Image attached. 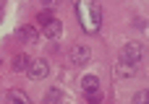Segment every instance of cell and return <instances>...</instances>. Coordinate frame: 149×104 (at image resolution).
<instances>
[{
    "mask_svg": "<svg viewBox=\"0 0 149 104\" xmlns=\"http://www.w3.org/2000/svg\"><path fill=\"white\" fill-rule=\"evenodd\" d=\"M16 39H21V42H26V44H37V42H39V34H37V29H31V26H21V29L16 31Z\"/></svg>",
    "mask_w": 149,
    "mask_h": 104,
    "instance_id": "cell-4",
    "label": "cell"
},
{
    "mask_svg": "<svg viewBox=\"0 0 149 104\" xmlns=\"http://www.w3.org/2000/svg\"><path fill=\"white\" fill-rule=\"evenodd\" d=\"M144 102H149V91H139L134 96V104H144Z\"/></svg>",
    "mask_w": 149,
    "mask_h": 104,
    "instance_id": "cell-11",
    "label": "cell"
},
{
    "mask_svg": "<svg viewBox=\"0 0 149 104\" xmlns=\"http://www.w3.org/2000/svg\"><path fill=\"white\" fill-rule=\"evenodd\" d=\"M42 31H45V37L55 39V37H60V31H63V23H60L58 18H52V21H47V23L42 26Z\"/></svg>",
    "mask_w": 149,
    "mask_h": 104,
    "instance_id": "cell-5",
    "label": "cell"
},
{
    "mask_svg": "<svg viewBox=\"0 0 149 104\" xmlns=\"http://www.w3.org/2000/svg\"><path fill=\"white\" fill-rule=\"evenodd\" d=\"M141 57H144V47H141L139 42H128V44L120 50V63L136 65V63H141Z\"/></svg>",
    "mask_w": 149,
    "mask_h": 104,
    "instance_id": "cell-1",
    "label": "cell"
},
{
    "mask_svg": "<svg viewBox=\"0 0 149 104\" xmlns=\"http://www.w3.org/2000/svg\"><path fill=\"white\" fill-rule=\"evenodd\" d=\"M8 102H21V104H26L29 102V96L24 94V91H8V96H5Z\"/></svg>",
    "mask_w": 149,
    "mask_h": 104,
    "instance_id": "cell-9",
    "label": "cell"
},
{
    "mask_svg": "<svg viewBox=\"0 0 149 104\" xmlns=\"http://www.w3.org/2000/svg\"><path fill=\"white\" fill-rule=\"evenodd\" d=\"M29 65H31V60H29L26 55H16V57H13V70H16V73L29 70Z\"/></svg>",
    "mask_w": 149,
    "mask_h": 104,
    "instance_id": "cell-7",
    "label": "cell"
},
{
    "mask_svg": "<svg viewBox=\"0 0 149 104\" xmlns=\"http://www.w3.org/2000/svg\"><path fill=\"white\" fill-rule=\"evenodd\" d=\"M37 21H39V26H45L47 21H52V13H50V10H42V13L37 16Z\"/></svg>",
    "mask_w": 149,
    "mask_h": 104,
    "instance_id": "cell-10",
    "label": "cell"
},
{
    "mask_svg": "<svg viewBox=\"0 0 149 104\" xmlns=\"http://www.w3.org/2000/svg\"><path fill=\"white\" fill-rule=\"evenodd\" d=\"M29 78H34V81H39V78H45L47 73H50V65H47V60L45 57H39V60H31V65H29Z\"/></svg>",
    "mask_w": 149,
    "mask_h": 104,
    "instance_id": "cell-3",
    "label": "cell"
},
{
    "mask_svg": "<svg viewBox=\"0 0 149 104\" xmlns=\"http://www.w3.org/2000/svg\"><path fill=\"white\" fill-rule=\"evenodd\" d=\"M68 55H71V63H73V65H84V63H89V57H92V52H89L86 44H73Z\"/></svg>",
    "mask_w": 149,
    "mask_h": 104,
    "instance_id": "cell-2",
    "label": "cell"
},
{
    "mask_svg": "<svg viewBox=\"0 0 149 104\" xmlns=\"http://www.w3.org/2000/svg\"><path fill=\"white\" fill-rule=\"evenodd\" d=\"M58 3H60V0H42V5H45V8H55Z\"/></svg>",
    "mask_w": 149,
    "mask_h": 104,
    "instance_id": "cell-12",
    "label": "cell"
},
{
    "mask_svg": "<svg viewBox=\"0 0 149 104\" xmlns=\"http://www.w3.org/2000/svg\"><path fill=\"white\" fill-rule=\"evenodd\" d=\"M81 89H84V94H94L100 89V78L97 76H84L81 78Z\"/></svg>",
    "mask_w": 149,
    "mask_h": 104,
    "instance_id": "cell-6",
    "label": "cell"
},
{
    "mask_svg": "<svg viewBox=\"0 0 149 104\" xmlns=\"http://www.w3.org/2000/svg\"><path fill=\"white\" fill-rule=\"evenodd\" d=\"M52 102H63V91H58V89H50V91L45 94V104H52Z\"/></svg>",
    "mask_w": 149,
    "mask_h": 104,
    "instance_id": "cell-8",
    "label": "cell"
}]
</instances>
